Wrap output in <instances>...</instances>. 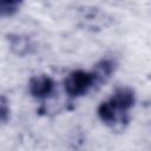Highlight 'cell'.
Masks as SVG:
<instances>
[{
	"mask_svg": "<svg viewBox=\"0 0 151 151\" xmlns=\"http://www.w3.org/2000/svg\"><path fill=\"white\" fill-rule=\"evenodd\" d=\"M94 85L96 81L92 72L84 70L72 71L64 81L65 92L72 98L85 96Z\"/></svg>",
	"mask_w": 151,
	"mask_h": 151,
	"instance_id": "cell-1",
	"label": "cell"
},
{
	"mask_svg": "<svg viewBox=\"0 0 151 151\" xmlns=\"http://www.w3.org/2000/svg\"><path fill=\"white\" fill-rule=\"evenodd\" d=\"M107 101L117 113L125 118H130L127 112L136 104V93L129 86H120L113 91Z\"/></svg>",
	"mask_w": 151,
	"mask_h": 151,
	"instance_id": "cell-2",
	"label": "cell"
},
{
	"mask_svg": "<svg viewBox=\"0 0 151 151\" xmlns=\"http://www.w3.org/2000/svg\"><path fill=\"white\" fill-rule=\"evenodd\" d=\"M55 83L47 74H37L28 81V92L35 99H46L54 92Z\"/></svg>",
	"mask_w": 151,
	"mask_h": 151,
	"instance_id": "cell-3",
	"label": "cell"
},
{
	"mask_svg": "<svg viewBox=\"0 0 151 151\" xmlns=\"http://www.w3.org/2000/svg\"><path fill=\"white\" fill-rule=\"evenodd\" d=\"M97 114H98L99 119L105 125H107L110 127H113L116 125L127 124L130 122V118H125V117L120 116L119 113H117L107 100L101 101L99 104V106L97 109Z\"/></svg>",
	"mask_w": 151,
	"mask_h": 151,
	"instance_id": "cell-4",
	"label": "cell"
},
{
	"mask_svg": "<svg viewBox=\"0 0 151 151\" xmlns=\"http://www.w3.org/2000/svg\"><path fill=\"white\" fill-rule=\"evenodd\" d=\"M117 68V63L112 58H103L100 59L93 67L92 74L94 77L96 85H99L101 83H105L110 77L114 73Z\"/></svg>",
	"mask_w": 151,
	"mask_h": 151,
	"instance_id": "cell-5",
	"label": "cell"
},
{
	"mask_svg": "<svg viewBox=\"0 0 151 151\" xmlns=\"http://www.w3.org/2000/svg\"><path fill=\"white\" fill-rule=\"evenodd\" d=\"M8 42L9 47L17 55H25L29 53V50L32 48L31 41L27 37L20 35V34H9L8 35Z\"/></svg>",
	"mask_w": 151,
	"mask_h": 151,
	"instance_id": "cell-6",
	"label": "cell"
},
{
	"mask_svg": "<svg viewBox=\"0 0 151 151\" xmlns=\"http://www.w3.org/2000/svg\"><path fill=\"white\" fill-rule=\"evenodd\" d=\"M22 2L18 0H0V18H9L17 14Z\"/></svg>",
	"mask_w": 151,
	"mask_h": 151,
	"instance_id": "cell-7",
	"label": "cell"
},
{
	"mask_svg": "<svg viewBox=\"0 0 151 151\" xmlns=\"http://www.w3.org/2000/svg\"><path fill=\"white\" fill-rule=\"evenodd\" d=\"M11 118L9 101L5 96H0V125L6 124Z\"/></svg>",
	"mask_w": 151,
	"mask_h": 151,
	"instance_id": "cell-8",
	"label": "cell"
}]
</instances>
